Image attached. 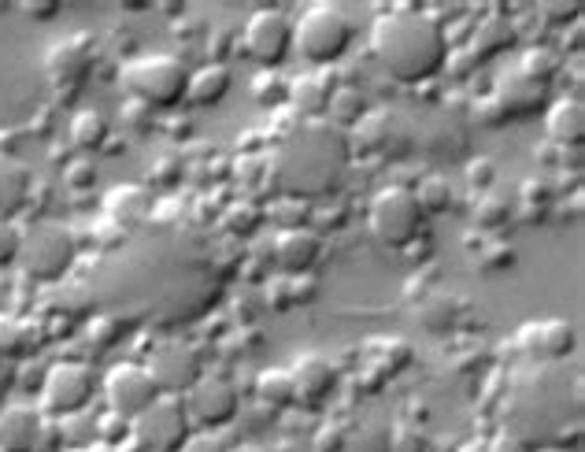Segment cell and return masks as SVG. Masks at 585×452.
Masks as SVG:
<instances>
[{"mask_svg": "<svg viewBox=\"0 0 585 452\" xmlns=\"http://www.w3.org/2000/svg\"><path fill=\"white\" fill-rule=\"evenodd\" d=\"M104 208H108V215H112L119 227H123V223H138V219L149 215L152 193L145 190V185H119V190L108 193Z\"/></svg>", "mask_w": 585, "mask_h": 452, "instance_id": "28", "label": "cell"}, {"mask_svg": "<svg viewBox=\"0 0 585 452\" xmlns=\"http://www.w3.org/2000/svg\"><path fill=\"white\" fill-rule=\"evenodd\" d=\"M63 185H68L71 193H85V190H93L97 185V163L93 160H74L63 168Z\"/></svg>", "mask_w": 585, "mask_h": 452, "instance_id": "42", "label": "cell"}, {"mask_svg": "<svg viewBox=\"0 0 585 452\" xmlns=\"http://www.w3.org/2000/svg\"><path fill=\"white\" fill-rule=\"evenodd\" d=\"M193 434L182 396L160 393L138 419H130V441L141 452H179Z\"/></svg>", "mask_w": 585, "mask_h": 452, "instance_id": "8", "label": "cell"}, {"mask_svg": "<svg viewBox=\"0 0 585 452\" xmlns=\"http://www.w3.org/2000/svg\"><path fill=\"white\" fill-rule=\"evenodd\" d=\"M412 193L418 208H423V215H441L456 204V190H452V179H445V174H426Z\"/></svg>", "mask_w": 585, "mask_h": 452, "instance_id": "31", "label": "cell"}, {"mask_svg": "<svg viewBox=\"0 0 585 452\" xmlns=\"http://www.w3.org/2000/svg\"><path fill=\"white\" fill-rule=\"evenodd\" d=\"M460 452H485V445H482V441H471V445H463Z\"/></svg>", "mask_w": 585, "mask_h": 452, "instance_id": "57", "label": "cell"}, {"mask_svg": "<svg viewBox=\"0 0 585 452\" xmlns=\"http://www.w3.org/2000/svg\"><path fill=\"white\" fill-rule=\"evenodd\" d=\"M471 119H474V123H478V127H485V130H496V127L512 123V119H507V112L501 108V101H496L493 93H485V97H478V101H474Z\"/></svg>", "mask_w": 585, "mask_h": 452, "instance_id": "43", "label": "cell"}, {"mask_svg": "<svg viewBox=\"0 0 585 452\" xmlns=\"http://www.w3.org/2000/svg\"><path fill=\"white\" fill-rule=\"evenodd\" d=\"M57 12H60L57 4H27V16H34V19H52Z\"/></svg>", "mask_w": 585, "mask_h": 452, "instance_id": "54", "label": "cell"}, {"mask_svg": "<svg viewBox=\"0 0 585 452\" xmlns=\"http://www.w3.org/2000/svg\"><path fill=\"white\" fill-rule=\"evenodd\" d=\"M390 438H393V426L371 419V423L360 426V452H390Z\"/></svg>", "mask_w": 585, "mask_h": 452, "instance_id": "44", "label": "cell"}, {"mask_svg": "<svg viewBox=\"0 0 585 452\" xmlns=\"http://www.w3.org/2000/svg\"><path fill=\"white\" fill-rule=\"evenodd\" d=\"M256 396L268 408H290L296 404V385L290 368H268L256 374Z\"/></svg>", "mask_w": 585, "mask_h": 452, "instance_id": "30", "label": "cell"}, {"mask_svg": "<svg viewBox=\"0 0 585 452\" xmlns=\"http://www.w3.org/2000/svg\"><path fill=\"white\" fill-rule=\"evenodd\" d=\"M467 182H471V190H478V193L493 190V185H496V163L485 160V157L471 160L467 163Z\"/></svg>", "mask_w": 585, "mask_h": 452, "instance_id": "47", "label": "cell"}, {"mask_svg": "<svg viewBox=\"0 0 585 452\" xmlns=\"http://www.w3.org/2000/svg\"><path fill=\"white\" fill-rule=\"evenodd\" d=\"M238 46L260 71H279L293 52V19L279 8H260L245 19Z\"/></svg>", "mask_w": 585, "mask_h": 452, "instance_id": "9", "label": "cell"}, {"mask_svg": "<svg viewBox=\"0 0 585 452\" xmlns=\"http://www.w3.org/2000/svg\"><path fill=\"white\" fill-rule=\"evenodd\" d=\"M518 41V30L515 23L507 16H485L474 23L471 30V41H467V49H471V57L485 63V60H493V57H501V52H507Z\"/></svg>", "mask_w": 585, "mask_h": 452, "instance_id": "22", "label": "cell"}, {"mask_svg": "<svg viewBox=\"0 0 585 452\" xmlns=\"http://www.w3.org/2000/svg\"><path fill=\"white\" fill-rule=\"evenodd\" d=\"M474 260H478L482 271H504V268H512L515 263V245H507V241H501V238H490V241H482L478 245Z\"/></svg>", "mask_w": 585, "mask_h": 452, "instance_id": "37", "label": "cell"}, {"mask_svg": "<svg viewBox=\"0 0 585 452\" xmlns=\"http://www.w3.org/2000/svg\"><path fill=\"white\" fill-rule=\"evenodd\" d=\"M515 68L523 74H529V79L552 86V79L563 71V60H559V52H552L548 46H534V49L523 52V60H518Z\"/></svg>", "mask_w": 585, "mask_h": 452, "instance_id": "33", "label": "cell"}, {"mask_svg": "<svg viewBox=\"0 0 585 452\" xmlns=\"http://www.w3.org/2000/svg\"><path fill=\"white\" fill-rule=\"evenodd\" d=\"M101 393L108 401V412L127 419V423L138 419L160 396L157 382H152V374L145 371V363H115V368L101 379Z\"/></svg>", "mask_w": 585, "mask_h": 452, "instance_id": "12", "label": "cell"}, {"mask_svg": "<svg viewBox=\"0 0 585 452\" xmlns=\"http://www.w3.org/2000/svg\"><path fill=\"white\" fill-rule=\"evenodd\" d=\"M74 260H79V241L63 223L38 219V223L23 227V245H19L16 268H23L27 279L57 285L74 268Z\"/></svg>", "mask_w": 585, "mask_h": 452, "instance_id": "5", "label": "cell"}, {"mask_svg": "<svg viewBox=\"0 0 585 452\" xmlns=\"http://www.w3.org/2000/svg\"><path fill=\"white\" fill-rule=\"evenodd\" d=\"M234 86V71L230 63H204V68L190 71V86H185V101L196 108H212L230 93Z\"/></svg>", "mask_w": 585, "mask_h": 452, "instance_id": "23", "label": "cell"}, {"mask_svg": "<svg viewBox=\"0 0 585 452\" xmlns=\"http://www.w3.org/2000/svg\"><path fill=\"white\" fill-rule=\"evenodd\" d=\"M485 452H529V441L512 434V430H504V434H496L490 445H485Z\"/></svg>", "mask_w": 585, "mask_h": 452, "instance_id": "52", "label": "cell"}, {"mask_svg": "<svg viewBox=\"0 0 585 452\" xmlns=\"http://www.w3.org/2000/svg\"><path fill=\"white\" fill-rule=\"evenodd\" d=\"M101 379L90 363L82 360H60L52 363L41 379V415L49 419H68L74 412H85L93 404Z\"/></svg>", "mask_w": 585, "mask_h": 452, "instance_id": "7", "label": "cell"}, {"mask_svg": "<svg viewBox=\"0 0 585 452\" xmlns=\"http://www.w3.org/2000/svg\"><path fill=\"white\" fill-rule=\"evenodd\" d=\"M319 257H323V241L312 227H290L279 230L271 241V260L285 279H296V274H312Z\"/></svg>", "mask_w": 585, "mask_h": 452, "instance_id": "16", "label": "cell"}, {"mask_svg": "<svg viewBox=\"0 0 585 452\" xmlns=\"http://www.w3.org/2000/svg\"><path fill=\"white\" fill-rule=\"evenodd\" d=\"M352 160L349 130L334 127L330 119H301L290 127L274 152L268 157L271 185L285 201H319L341 185Z\"/></svg>", "mask_w": 585, "mask_h": 452, "instance_id": "1", "label": "cell"}, {"mask_svg": "<svg viewBox=\"0 0 585 452\" xmlns=\"http://www.w3.org/2000/svg\"><path fill=\"white\" fill-rule=\"evenodd\" d=\"M390 452H430V434L423 426H415L412 419L396 423L390 438Z\"/></svg>", "mask_w": 585, "mask_h": 452, "instance_id": "38", "label": "cell"}, {"mask_svg": "<svg viewBox=\"0 0 585 452\" xmlns=\"http://www.w3.org/2000/svg\"><path fill=\"white\" fill-rule=\"evenodd\" d=\"M529 452H578V449H571V445H545V449H529Z\"/></svg>", "mask_w": 585, "mask_h": 452, "instance_id": "55", "label": "cell"}, {"mask_svg": "<svg viewBox=\"0 0 585 452\" xmlns=\"http://www.w3.org/2000/svg\"><path fill=\"white\" fill-rule=\"evenodd\" d=\"M19 245H23V227L16 219H0V268H16Z\"/></svg>", "mask_w": 585, "mask_h": 452, "instance_id": "41", "label": "cell"}, {"mask_svg": "<svg viewBox=\"0 0 585 452\" xmlns=\"http://www.w3.org/2000/svg\"><path fill=\"white\" fill-rule=\"evenodd\" d=\"M252 101L263 108H282L290 101V79H282L279 71H260L252 79Z\"/></svg>", "mask_w": 585, "mask_h": 452, "instance_id": "35", "label": "cell"}, {"mask_svg": "<svg viewBox=\"0 0 585 452\" xmlns=\"http://www.w3.org/2000/svg\"><path fill=\"white\" fill-rule=\"evenodd\" d=\"M545 141H552L556 149H582L585 138V108L578 97H559L548 101L545 108Z\"/></svg>", "mask_w": 585, "mask_h": 452, "instance_id": "21", "label": "cell"}, {"mask_svg": "<svg viewBox=\"0 0 585 452\" xmlns=\"http://www.w3.org/2000/svg\"><path fill=\"white\" fill-rule=\"evenodd\" d=\"M179 452H230V445L219 438V430H193Z\"/></svg>", "mask_w": 585, "mask_h": 452, "instance_id": "48", "label": "cell"}, {"mask_svg": "<svg viewBox=\"0 0 585 452\" xmlns=\"http://www.w3.org/2000/svg\"><path fill=\"white\" fill-rule=\"evenodd\" d=\"M30 341H34V330L23 319H0V356L4 360H19L30 352Z\"/></svg>", "mask_w": 585, "mask_h": 452, "instance_id": "34", "label": "cell"}, {"mask_svg": "<svg viewBox=\"0 0 585 452\" xmlns=\"http://www.w3.org/2000/svg\"><path fill=\"white\" fill-rule=\"evenodd\" d=\"M356 23L341 4H312L293 19V49L315 68H334L349 57Z\"/></svg>", "mask_w": 585, "mask_h": 452, "instance_id": "4", "label": "cell"}, {"mask_svg": "<svg viewBox=\"0 0 585 452\" xmlns=\"http://www.w3.org/2000/svg\"><path fill=\"white\" fill-rule=\"evenodd\" d=\"M145 371L152 374V382H157L160 393L185 396L196 382L204 379V360L190 341H163V345L152 349Z\"/></svg>", "mask_w": 585, "mask_h": 452, "instance_id": "11", "label": "cell"}, {"mask_svg": "<svg viewBox=\"0 0 585 452\" xmlns=\"http://www.w3.org/2000/svg\"><path fill=\"white\" fill-rule=\"evenodd\" d=\"M60 434L74 449L101 445V415H93L90 408H85V412H74L68 419H60Z\"/></svg>", "mask_w": 585, "mask_h": 452, "instance_id": "32", "label": "cell"}, {"mask_svg": "<svg viewBox=\"0 0 585 452\" xmlns=\"http://www.w3.org/2000/svg\"><path fill=\"white\" fill-rule=\"evenodd\" d=\"M71 145L79 152H101L108 141H112V123L104 119V112H97V108H79V112L71 115Z\"/></svg>", "mask_w": 585, "mask_h": 452, "instance_id": "25", "label": "cell"}, {"mask_svg": "<svg viewBox=\"0 0 585 452\" xmlns=\"http://www.w3.org/2000/svg\"><path fill=\"white\" fill-rule=\"evenodd\" d=\"M559 201V190L552 179H526L515 193V215H523L526 223L534 219H548L552 208Z\"/></svg>", "mask_w": 585, "mask_h": 452, "instance_id": "26", "label": "cell"}, {"mask_svg": "<svg viewBox=\"0 0 585 452\" xmlns=\"http://www.w3.org/2000/svg\"><path fill=\"white\" fill-rule=\"evenodd\" d=\"M367 112H371V104H367V97H363L360 86H334L330 104H326L330 123L341 127V130H349V127H356Z\"/></svg>", "mask_w": 585, "mask_h": 452, "instance_id": "29", "label": "cell"}, {"mask_svg": "<svg viewBox=\"0 0 585 452\" xmlns=\"http://www.w3.org/2000/svg\"><path fill=\"white\" fill-rule=\"evenodd\" d=\"M152 179H157L160 185H174L182 179V163H179V157H168V160H160V163H152Z\"/></svg>", "mask_w": 585, "mask_h": 452, "instance_id": "51", "label": "cell"}, {"mask_svg": "<svg viewBox=\"0 0 585 452\" xmlns=\"http://www.w3.org/2000/svg\"><path fill=\"white\" fill-rule=\"evenodd\" d=\"M182 401H185V412H190L193 430H223L234 423L241 412L238 385L223 379V374H204Z\"/></svg>", "mask_w": 585, "mask_h": 452, "instance_id": "10", "label": "cell"}, {"mask_svg": "<svg viewBox=\"0 0 585 452\" xmlns=\"http://www.w3.org/2000/svg\"><path fill=\"white\" fill-rule=\"evenodd\" d=\"M119 86L130 101H141L157 112V108H174L185 101L190 68L174 52H134L119 68Z\"/></svg>", "mask_w": 585, "mask_h": 452, "instance_id": "3", "label": "cell"}, {"mask_svg": "<svg viewBox=\"0 0 585 452\" xmlns=\"http://www.w3.org/2000/svg\"><path fill=\"white\" fill-rule=\"evenodd\" d=\"M34 201V171L16 152L0 149V219L23 215Z\"/></svg>", "mask_w": 585, "mask_h": 452, "instance_id": "19", "label": "cell"}, {"mask_svg": "<svg viewBox=\"0 0 585 452\" xmlns=\"http://www.w3.org/2000/svg\"><path fill=\"white\" fill-rule=\"evenodd\" d=\"M230 452H271V449H263V445H249V441H245V445H234Z\"/></svg>", "mask_w": 585, "mask_h": 452, "instance_id": "56", "label": "cell"}, {"mask_svg": "<svg viewBox=\"0 0 585 452\" xmlns=\"http://www.w3.org/2000/svg\"><path fill=\"white\" fill-rule=\"evenodd\" d=\"M515 345L523 356L537 360V363H556L567 360L574 345H578V330H574L571 319H534L518 330Z\"/></svg>", "mask_w": 585, "mask_h": 452, "instance_id": "13", "label": "cell"}, {"mask_svg": "<svg viewBox=\"0 0 585 452\" xmlns=\"http://www.w3.org/2000/svg\"><path fill=\"white\" fill-rule=\"evenodd\" d=\"M371 52L382 71L401 86H426L445 71L448 30L423 8H390L371 27Z\"/></svg>", "mask_w": 585, "mask_h": 452, "instance_id": "2", "label": "cell"}, {"mask_svg": "<svg viewBox=\"0 0 585 452\" xmlns=\"http://www.w3.org/2000/svg\"><path fill=\"white\" fill-rule=\"evenodd\" d=\"M119 119H123V127H130V130H152V123H157V112H152L149 104L130 101V97H127V104L119 108Z\"/></svg>", "mask_w": 585, "mask_h": 452, "instance_id": "46", "label": "cell"}, {"mask_svg": "<svg viewBox=\"0 0 585 452\" xmlns=\"http://www.w3.org/2000/svg\"><path fill=\"white\" fill-rule=\"evenodd\" d=\"M534 160L548 163V168H559V149L552 141H541V145H534Z\"/></svg>", "mask_w": 585, "mask_h": 452, "instance_id": "53", "label": "cell"}, {"mask_svg": "<svg viewBox=\"0 0 585 452\" xmlns=\"http://www.w3.org/2000/svg\"><path fill=\"white\" fill-rule=\"evenodd\" d=\"M367 227L374 241L390 249H407L412 241L423 238L426 215L415 201L412 185H385L374 193L367 204Z\"/></svg>", "mask_w": 585, "mask_h": 452, "instance_id": "6", "label": "cell"}, {"mask_svg": "<svg viewBox=\"0 0 585 452\" xmlns=\"http://www.w3.org/2000/svg\"><path fill=\"white\" fill-rule=\"evenodd\" d=\"M356 141L360 152H401L412 145V127H407V119L401 112H390V108H371L367 115L360 119L356 127H352V138Z\"/></svg>", "mask_w": 585, "mask_h": 452, "instance_id": "14", "label": "cell"}, {"mask_svg": "<svg viewBox=\"0 0 585 452\" xmlns=\"http://www.w3.org/2000/svg\"><path fill=\"white\" fill-rule=\"evenodd\" d=\"M46 68L52 74V82L74 90V86H79L85 74L97 68V57H93V49H90V41L85 38H63L49 49Z\"/></svg>", "mask_w": 585, "mask_h": 452, "instance_id": "20", "label": "cell"}, {"mask_svg": "<svg viewBox=\"0 0 585 452\" xmlns=\"http://www.w3.org/2000/svg\"><path fill=\"white\" fill-rule=\"evenodd\" d=\"M330 93H334V82L330 74H304V79H293L290 82V104L296 112H304L307 119H323L326 115V104H330Z\"/></svg>", "mask_w": 585, "mask_h": 452, "instance_id": "24", "label": "cell"}, {"mask_svg": "<svg viewBox=\"0 0 585 452\" xmlns=\"http://www.w3.org/2000/svg\"><path fill=\"white\" fill-rule=\"evenodd\" d=\"M456 308H460V301L452 293H430L426 297V304H423V323H426V330H448L452 323H456Z\"/></svg>", "mask_w": 585, "mask_h": 452, "instance_id": "36", "label": "cell"}, {"mask_svg": "<svg viewBox=\"0 0 585 452\" xmlns=\"http://www.w3.org/2000/svg\"><path fill=\"white\" fill-rule=\"evenodd\" d=\"M234 49H241V46H238V34L230 27H212V30H208V38H204L208 63H226Z\"/></svg>", "mask_w": 585, "mask_h": 452, "instance_id": "40", "label": "cell"}, {"mask_svg": "<svg viewBox=\"0 0 585 452\" xmlns=\"http://www.w3.org/2000/svg\"><path fill=\"white\" fill-rule=\"evenodd\" d=\"M123 334H127V327H123V319H119V315H97V319L85 323V338H90L97 349L115 345Z\"/></svg>", "mask_w": 585, "mask_h": 452, "instance_id": "39", "label": "cell"}, {"mask_svg": "<svg viewBox=\"0 0 585 452\" xmlns=\"http://www.w3.org/2000/svg\"><path fill=\"white\" fill-rule=\"evenodd\" d=\"M290 374L296 385V401L307 408H323L330 396L337 393V382H341L337 368L326 356H319V352H301V356L293 360Z\"/></svg>", "mask_w": 585, "mask_h": 452, "instance_id": "17", "label": "cell"}, {"mask_svg": "<svg viewBox=\"0 0 585 452\" xmlns=\"http://www.w3.org/2000/svg\"><path fill=\"white\" fill-rule=\"evenodd\" d=\"M41 441H46L41 408L12 404L0 412V452H38Z\"/></svg>", "mask_w": 585, "mask_h": 452, "instance_id": "18", "label": "cell"}, {"mask_svg": "<svg viewBox=\"0 0 585 452\" xmlns=\"http://www.w3.org/2000/svg\"><path fill=\"white\" fill-rule=\"evenodd\" d=\"M223 223L234 230V234L249 238L252 230H256V223H260V212H256V204H249V201H245V204H230Z\"/></svg>", "mask_w": 585, "mask_h": 452, "instance_id": "45", "label": "cell"}, {"mask_svg": "<svg viewBox=\"0 0 585 452\" xmlns=\"http://www.w3.org/2000/svg\"><path fill=\"white\" fill-rule=\"evenodd\" d=\"M482 63L471 57V49H460V52H448V60H445V71L452 74V79H471L474 71H478Z\"/></svg>", "mask_w": 585, "mask_h": 452, "instance_id": "50", "label": "cell"}, {"mask_svg": "<svg viewBox=\"0 0 585 452\" xmlns=\"http://www.w3.org/2000/svg\"><path fill=\"white\" fill-rule=\"evenodd\" d=\"M474 227L482 230H501L515 219V193H504L501 185H493V190H485L474 197Z\"/></svg>", "mask_w": 585, "mask_h": 452, "instance_id": "27", "label": "cell"}, {"mask_svg": "<svg viewBox=\"0 0 585 452\" xmlns=\"http://www.w3.org/2000/svg\"><path fill=\"white\" fill-rule=\"evenodd\" d=\"M345 445H349V430L341 423H326L315 434V452H341Z\"/></svg>", "mask_w": 585, "mask_h": 452, "instance_id": "49", "label": "cell"}, {"mask_svg": "<svg viewBox=\"0 0 585 452\" xmlns=\"http://www.w3.org/2000/svg\"><path fill=\"white\" fill-rule=\"evenodd\" d=\"M493 97L501 101V108L507 112L512 123L515 119H529V115H537V112H545L548 108V86L529 79V74H523L518 68H507V71L496 74Z\"/></svg>", "mask_w": 585, "mask_h": 452, "instance_id": "15", "label": "cell"}]
</instances>
